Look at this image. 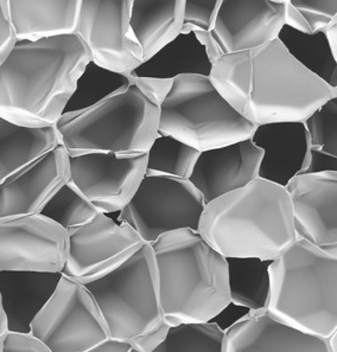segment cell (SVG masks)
Segmentation results:
<instances>
[{"label": "cell", "mask_w": 337, "mask_h": 352, "mask_svg": "<svg viewBox=\"0 0 337 352\" xmlns=\"http://www.w3.org/2000/svg\"><path fill=\"white\" fill-rule=\"evenodd\" d=\"M209 78L230 106L257 127L305 122L336 95L299 65L279 39L221 57Z\"/></svg>", "instance_id": "1"}, {"label": "cell", "mask_w": 337, "mask_h": 352, "mask_svg": "<svg viewBox=\"0 0 337 352\" xmlns=\"http://www.w3.org/2000/svg\"><path fill=\"white\" fill-rule=\"evenodd\" d=\"M91 56L76 34L17 41L0 65V118L25 127H54Z\"/></svg>", "instance_id": "2"}, {"label": "cell", "mask_w": 337, "mask_h": 352, "mask_svg": "<svg viewBox=\"0 0 337 352\" xmlns=\"http://www.w3.org/2000/svg\"><path fill=\"white\" fill-rule=\"evenodd\" d=\"M197 232L226 258L274 261L297 241L289 191L257 178L208 203Z\"/></svg>", "instance_id": "3"}, {"label": "cell", "mask_w": 337, "mask_h": 352, "mask_svg": "<svg viewBox=\"0 0 337 352\" xmlns=\"http://www.w3.org/2000/svg\"><path fill=\"white\" fill-rule=\"evenodd\" d=\"M168 327L209 322L232 302L228 262L199 232L180 229L152 245Z\"/></svg>", "instance_id": "4"}, {"label": "cell", "mask_w": 337, "mask_h": 352, "mask_svg": "<svg viewBox=\"0 0 337 352\" xmlns=\"http://www.w3.org/2000/svg\"><path fill=\"white\" fill-rule=\"evenodd\" d=\"M268 271L265 311L287 327L330 340L337 330V258L297 239Z\"/></svg>", "instance_id": "5"}, {"label": "cell", "mask_w": 337, "mask_h": 352, "mask_svg": "<svg viewBox=\"0 0 337 352\" xmlns=\"http://www.w3.org/2000/svg\"><path fill=\"white\" fill-rule=\"evenodd\" d=\"M107 322L111 338L152 352L168 335L160 304V278L151 245L140 250L117 270L83 285Z\"/></svg>", "instance_id": "6"}, {"label": "cell", "mask_w": 337, "mask_h": 352, "mask_svg": "<svg viewBox=\"0 0 337 352\" xmlns=\"http://www.w3.org/2000/svg\"><path fill=\"white\" fill-rule=\"evenodd\" d=\"M160 118V104L131 82L126 91L56 127L69 157H139L149 153L158 137Z\"/></svg>", "instance_id": "7"}, {"label": "cell", "mask_w": 337, "mask_h": 352, "mask_svg": "<svg viewBox=\"0 0 337 352\" xmlns=\"http://www.w3.org/2000/svg\"><path fill=\"white\" fill-rule=\"evenodd\" d=\"M257 126L246 120L204 75H181L160 106L158 134L199 152L251 139Z\"/></svg>", "instance_id": "8"}, {"label": "cell", "mask_w": 337, "mask_h": 352, "mask_svg": "<svg viewBox=\"0 0 337 352\" xmlns=\"http://www.w3.org/2000/svg\"><path fill=\"white\" fill-rule=\"evenodd\" d=\"M206 201L191 181L166 176H145L118 222L133 228L145 243L180 229L199 230Z\"/></svg>", "instance_id": "9"}, {"label": "cell", "mask_w": 337, "mask_h": 352, "mask_svg": "<svg viewBox=\"0 0 337 352\" xmlns=\"http://www.w3.org/2000/svg\"><path fill=\"white\" fill-rule=\"evenodd\" d=\"M30 335L52 352H85L111 340L107 322L89 291L63 274L52 299L31 324Z\"/></svg>", "instance_id": "10"}, {"label": "cell", "mask_w": 337, "mask_h": 352, "mask_svg": "<svg viewBox=\"0 0 337 352\" xmlns=\"http://www.w3.org/2000/svg\"><path fill=\"white\" fill-rule=\"evenodd\" d=\"M133 0H81L75 34L100 68L129 76L143 65V52L131 29Z\"/></svg>", "instance_id": "11"}, {"label": "cell", "mask_w": 337, "mask_h": 352, "mask_svg": "<svg viewBox=\"0 0 337 352\" xmlns=\"http://www.w3.org/2000/svg\"><path fill=\"white\" fill-rule=\"evenodd\" d=\"M69 232L42 214L0 219V272L62 273Z\"/></svg>", "instance_id": "12"}, {"label": "cell", "mask_w": 337, "mask_h": 352, "mask_svg": "<svg viewBox=\"0 0 337 352\" xmlns=\"http://www.w3.org/2000/svg\"><path fill=\"white\" fill-rule=\"evenodd\" d=\"M145 241L129 224L99 214L69 234V255L62 274L86 285L117 270Z\"/></svg>", "instance_id": "13"}, {"label": "cell", "mask_w": 337, "mask_h": 352, "mask_svg": "<svg viewBox=\"0 0 337 352\" xmlns=\"http://www.w3.org/2000/svg\"><path fill=\"white\" fill-rule=\"evenodd\" d=\"M70 182L100 214L124 210L146 175L147 155L88 153L70 157Z\"/></svg>", "instance_id": "14"}, {"label": "cell", "mask_w": 337, "mask_h": 352, "mask_svg": "<svg viewBox=\"0 0 337 352\" xmlns=\"http://www.w3.org/2000/svg\"><path fill=\"white\" fill-rule=\"evenodd\" d=\"M286 189L297 239L337 258V172L299 175Z\"/></svg>", "instance_id": "15"}, {"label": "cell", "mask_w": 337, "mask_h": 352, "mask_svg": "<svg viewBox=\"0 0 337 352\" xmlns=\"http://www.w3.org/2000/svg\"><path fill=\"white\" fill-rule=\"evenodd\" d=\"M285 25V0H221L212 34L222 56L271 43Z\"/></svg>", "instance_id": "16"}, {"label": "cell", "mask_w": 337, "mask_h": 352, "mask_svg": "<svg viewBox=\"0 0 337 352\" xmlns=\"http://www.w3.org/2000/svg\"><path fill=\"white\" fill-rule=\"evenodd\" d=\"M69 153L63 145L44 155L12 181L0 185V219L41 214L70 181Z\"/></svg>", "instance_id": "17"}, {"label": "cell", "mask_w": 337, "mask_h": 352, "mask_svg": "<svg viewBox=\"0 0 337 352\" xmlns=\"http://www.w3.org/2000/svg\"><path fill=\"white\" fill-rule=\"evenodd\" d=\"M263 155L264 151L255 146L251 139L204 151L201 152L189 181L208 204L259 178Z\"/></svg>", "instance_id": "18"}, {"label": "cell", "mask_w": 337, "mask_h": 352, "mask_svg": "<svg viewBox=\"0 0 337 352\" xmlns=\"http://www.w3.org/2000/svg\"><path fill=\"white\" fill-rule=\"evenodd\" d=\"M264 151L259 178L286 188L307 170L310 139L304 122H274L258 126L251 138Z\"/></svg>", "instance_id": "19"}, {"label": "cell", "mask_w": 337, "mask_h": 352, "mask_svg": "<svg viewBox=\"0 0 337 352\" xmlns=\"http://www.w3.org/2000/svg\"><path fill=\"white\" fill-rule=\"evenodd\" d=\"M225 352H331L329 342L251 312L226 331Z\"/></svg>", "instance_id": "20"}, {"label": "cell", "mask_w": 337, "mask_h": 352, "mask_svg": "<svg viewBox=\"0 0 337 352\" xmlns=\"http://www.w3.org/2000/svg\"><path fill=\"white\" fill-rule=\"evenodd\" d=\"M62 273L0 272V296L9 333L30 335L31 324L52 299Z\"/></svg>", "instance_id": "21"}, {"label": "cell", "mask_w": 337, "mask_h": 352, "mask_svg": "<svg viewBox=\"0 0 337 352\" xmlns=\"http://www.w3.org/2000/svg\"><path fill=\"white\" fill-rule=\"evenodd\" d=\"M80 5L81 0H8L10 21L16 39L37 42L75 34Z\"/></svg>", "instance_id": "22"}, {"label": "cell", "mask_w": 337, "mask_h": 352, "mask_svg": "<svg viewBox=\"0 0 337 352\" xmlns=\"http://www.w3.org/2000/svg\"><path fill=\"white\" fill-rule=\"evenodd\" d=\"M60 145L56 126L25 127L0 118V185L14 179Z\"/></svg>", "instance_id": "23"}, {"label": "cell", "mask_w": 337, "mask_h": 352, "mask_svg": "<svg viewBox=\"0 0 337 352\" xmlns=\"http://www.w3.org/2000/svg\"><path fill=\"white\" fill-rule=\"evenodd\" d=\"M186 0L142 1L133 0L131 29L143 52V63L151 60L183 30Z\"/></svg>", "instance_id": "24"}, {"label": "cell", "mask_w": 337, "mask_h": 352, "mask_svg": "<svg viewBox=\"0 0 337 352\" xmlns=\"http://www.w3.org/2000/svg\"><path fill=\"white\" fill-rule=\"evenodd\" d=\"M212 69L207 52L195 34L182 32L133 74L140 78L164 80H173L181 75H204L209 78Z\"/></svg>", "instance_id": "25"}, {"label": "cell", "mask_w": 337, "mask_h": 352, "mask_svg": "<svg viewBox=\"0 0 337 352\" xmlns=\"http://www.w3.org/2000/svg\"><path fill=\"white\" fill-rule=\"evenodd\" d=\"M278 39L299 65L325 82L331 89H336L337 60L334 56L327 32L302 34L284 25Z\"/></svg>", "instance_id": "26"}, {"label": "cell", "mask_w": 337, "mask_h": 352, "mask_svg": "<svg viewBox=\"0 0 337 352\" xmlns=\"http://www.w3.org/2000/svg\"><path fill=\"white\" fill-rule=\"evenodd\" d=\"M230 302L250 309L265 311L271 291L270 265L260 258H227Z\"/></svg>", "instance_id": "27"}, {"label": "cell", "mask_w": 337, "mask_h": 352, "mask_svg": "<svg viewBox=\"0 0 337 352\" xmlns=\"http://www.w3.org/2000/svg\"><path fill=\"white\" fill-rule=\"evenodd\" d=\"M131 85L130 75H120L89 62L78 78L76 89L65 108L57 126L96 107L109 98L126 91Z\"/></svg>", "instance_id": "28"}, {"label": "cell", "mask_w": 337, "mask_h": 352, "mask_svg": "<svg viewBox=\"0 0 337 352\" xmlns=\"http://www.w3.org/2000/svg\"><path fill=\"white\" fill-rule=\"evenodd\" d=\"M310 153L303 175L337 172V95L323 103L305 122Z\"/></svg>", "instance_id": "29"}, {"label": "cell", "mask_w": 337, "mask_h": 352, "mask_svg": "<svg viewBox=\"0 0 337 352\" xmlns=\"http://www.w3.org/2000/svg\"><path fill=\"white\" fill-rule=\"evenodd\" d=\"M201 152L173 137L158 134L147 153L145 176H166L191 179Z\"/></svg>", "instance_id": "30"}, {"label": "cell", "mask_w": 337, "mask_h": 352, "mask_svg": "<svg viewBox=\"0 0 337 352\" xmlns=\"http://www.w3.org/2000/svg\"><path fill=\"white\" fill-rule=\"evenodd\" d=\"M226 332L214 322L170 327L165 340L152 352H225Z\"/></svg>", "instance_id": "31"}, {"label": "cell", "mask_w": 337, "mask_h": 352, "mask_svg": "<svg viewBox=\"0 0 337 352\" xmlns=\"http://www.w3.org/2000/svg\"><path fill=\"white\" fill-rule=\"evenodd\" d=\"M41 214L60 224L70 234L91 222L100 212L69 181L52 196Z\"/></svg>", "instance_id": "32"}, {"label": "cell", "mask_w": 337, "mask_h": 352, "mask_svg": "<svg viewBox=\"0 0 337 352\" xmlns=\"http://www.w3.org/2000/svg\"><path fill=\"white\" fill-rule=\"evenodd\" d=\"M337 22V0H285V25L302 34H315Z\"/></svg>", "instance_id": "33"}, {"label": "cell", "mask_w": 337, "mask_h": 352, "mask_svg": "<svg viewBox=\"0 0 337 352\" xmlns=\"http://www.w3.org/2000/svg\"><path fill=\"white\" fill-rule=\"evenodd\" d=\"M221 0L217 1H196L191 0L184 4L183 34L206 31L210 32L220 8Z\"/></svg>", "instance_id": "34"}, {"label": "cell", "mask_w": 337, "mask_h": 352, "mask_svg": "<svg viewBox=\"0 0 337 352\" xmlns=\"http://www.w3.org/2000/svg\"><path fill=\"white\" fill-rule=\"evenodd\" d=\"M16 43L17 39L10 21L8 0H0V65L4 63Z\"/></svg>", "instance_id": "35"}, {"label": "cell", "mask_w": 337, "mask_h": 352, "mask_svg": "<svg viewBox=\"0 0 337 352\" xmlns=\"http://www.w3.org/2000/svg\"><path fill=\"white\" fill-rule=\"evenodd\" d=\"M4 352H52L31 335L9 333L5 338Z\"/></svg>", "instance_id": "36"}, {"label": "cell", "mask_w": 337, "mask_h": 352, "mask_svg": "<svg viewBox=\"0 0 337 352\" xmlns=\"http://www.w3.org/2000/svg\"><path fill=\"white\" fill-rule=\"evenodd\" d=\"M130 350V344L111 338L85 352H129Z\"/></svg>", "instance_id": "37"}, {"label": "cell", "mask_w": 337, "mask_h": 352, "mask_svg": "<svg viewBox=\"0 0 337 352\" xmlns=\"http://www.w3.org/2000/svg\"><path fill=\"white\" fill-rule=\"evenodd\" d=\"M327 36H328L329 42H330V45L333 49L334 56L337 60V22L327 30Z\"/></svg>", "instance_id": "38"}, {"label": "cell", "mask_w": 337, "mask_h": 352, "mask_svg": "<svg viewBox=\"0 0 337 352\" xmlns=\"http://www.w3.org/2000/svg\"><path fill=\"white\" fill-rule=\"evenodd\" d=\"M6 335H9L8 320H6L4 309H3V305H1V296H0V337H5Z\"/></svg>", "instance_id": "39"}, {"label": "cell", "mask_w": 337, "mask_h": 352, "mask_svg": "<svg viewBox=\"0 0 337 352\" xmlns=\"http://www.w3.org/2000/svg\"><path fill=\"white\" fill-rule=\"evenodd\" d=\"M328 342L331 352H337V330L335 331V333L331 336V338H330Z\"/></svg>", "instance_id": "40"}, {"label": "cell", "mask_w": 337, "mask_h": 352, "mask_svg": "<svg viewBox=\"0 0 337 352\" xmlns=\"http://www.w3.org/2000/svg\"><path fill=\"white\" fill-rule=\"evenodd\" d=\"M6 336H5V337H0V352H4L5 338H6Z\"/></svg>", "instance_id": "41"}, {"label": "cell", "mask_w": 337, "mask_h": 352, "mask_svg": "<svg viewBox=\"0 0 337 352\" xmlns=\"http://www.w3.org/2000/svg\"><path fill=\"white\" fill-rule=\"evenodd\" d=\"M129 352H142V351H139V350H137V349L131 348V350Z\"/></svg>", "instance_id": "42"}, {"label": "cell", "mask_w": 337, "mask_h": 352, "mask_svg": "<svg viewBox=\"0 0 337 352\" xmlns=\"http://www.w3.org/2000/svg\"><path fill=\"white\" fill-rule=\"evenodd\" d=\"M335 94L337 95V88H336V89H335Z\"/></svg>", "instance_id": "43"}]
</instances>
